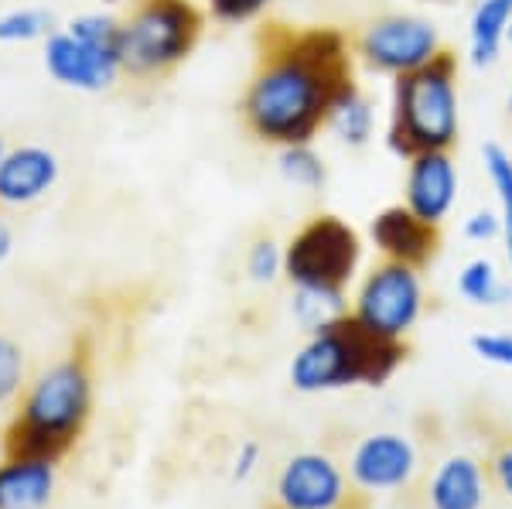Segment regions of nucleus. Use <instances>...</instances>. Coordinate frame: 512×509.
I'll list each match as a JSON object with an SVG mask.
<instances>
[{"mask_svg": "<svg viewBox=\"0 0 512 509\" xmlns=\"http://www.w3.org/2000/svg\"><path fill=\"white\" fill-rule=\"evenodd\" d=\"M253 79L239 100L246 130L263 144H315L338 96L355 82L352 38L321 28H270Z\"/></svg>", "mask_w": 512, "mask_h": 509, "instance_id": "obj_1", "label": "nucleus"}, {"mask_svg": "<svg viewBox=\"0 0 512 509\" xmlns=\"http://www.w3.org/2000/svg\"><path fill=\"white\" fill-rule=\"evenodd\" d=\"M407 342L386 339L345 311L332 325L308 335L291 359V387L297 393H328L345 387H383L407 363Z\"/></svg>", "mask_w": 512, "mask_h": 509, "instance_id": "obj_2", "label": "nucleus"}, {"mask_svg": "<svg viewBox=\"0 0 512 509\" xmlns=\"http://www.w3.org/2000/svg\"><path fill=\"white\" fill-rule=\"evenodd\" d=\"M93 414V373L86 359L65 356L41 369L21 393V410L7 455L59 458L79 441Z\"/></svg>", "mask_w": 512, "mask_h": 509, "instance_id": "obj_3", "label": "nucleus"}, {"mask_svg": "<svg viewBox=\"0 0 512 509\" xmlns=\"http://www.w3.org/2000/svg\"><path fill=\"white\" fill-rule=\"evenodd\" d=\"M461 137L458 55L444 48L417 72L393 79L386 147L410 161L427 151H451Z\"/></svg>", "mask_w": 512, "mask_h": 509, "instance_id": "obj_4", "label": "nucleus"}, {"mask_svg": "<svg viewBox=\"0 0 512 509\" xmlns=\"http://www.w3.org/2000/svg\"><path fill=\"white\" fill-rule=\"evenodd\" d=\"M202 31L205 18L192 0H140L123 18V76L140 82L168 76L195 52Z\"/></svg>", "mask_w": 512, "mask_h": 509, "instance_id": "obj_5", "label": "nucleus"}, {"mask_svg": "<svg viewBox=\"0 0 512 509\" xmlns=\"http://www.w3.org/2000/svg\"><path fill=\"white\" fill-rule=\"evenodd\" d=\"M362 236L345 219L321 212L311 216L284 246V277L294 287L345 291L359 270Z\"/></svg>", "mask_w": 512, "mask_h": 509, "instance_id": "obj_6", "label": "nucleus"}, {"mask_svg": "<svg viewBox=\"0 0 512 509\" xmlns=\"http://www.w3.org/2000/svg\"><path fill=\"white\" fill-rule=\"evenodd\" d=\"M444 52L431 21L417 14H383L352 35V55L379 76H407Z\"/></svg>", "mask_w": 512, "mask_h": 509, "instance_id": "obj_7", "label": "nucleus"}, {"mask_svg": "<svg viewBox=\"0 0 512 509\" xmlns=\"http://www.w3.org/2000/svg\"><path fill=\"white\" fill-rule=\"evenodd\" d=\"M352 315L366 328L386 335V339H407L410 328L424 315V284L420 270L383 260L362 277L355 291Z\"/></svg>", "mask_w": 512, "mask_h": 509, "instance_id": "obj_8", "label": "nucleus"}, {"mask_svg": "<svg viewBox=\"0 0 512 509\" xmlns=\"http://www.w3.org/2000/svg\"><path fill=\"white\" fill-rule=\"evenodd\" d=\"M274 499L277 509H349L352 479L325 451H301L280 469Z\"/></svg>", "mask_w": 512, "mask_h": 509, "instance_id": "obj_9", "label": "nucleus"}, {"mask_svg": "<svg viewBox=\"0 0 512 509\" xmlns=\"http://www.w3.org/2000/svg\"><path fill=\"white\" fill-rule=\"evenodd\" d=\"M41 65H45L48 79L65 89H76V93H106L123 76L117 55L99 52L65 28H55L41 41Z\"/></svg>", "mask_w": 512, "mask_h": 509, "instance_id": "obj_10", "label": "nucleus"}, {"mask_svg": "<svg viewBox=\"0 0 512 509\" xmlns=\"http://www.w3.org/2000/svg\"><path fill=\"white\" fill-rule=\"evenodd\" d=\"M414 472H417L414 445H410V438L393 431H379L362 438L349 458V479L362 492L400 489L414 479Z\"/></svg>", "mask_w": 512, "mask_h": 509, "instance_id": "obj_11", "label": "nucleus"}, {"mask_svg": "<svg viewBox=\"0 0 512 509\" xmlns=\"http://www.w3.org/2000/svg\"><path fill=\"white\" fill-rule=\"evenodd\" d=\"M62 178V161L45 144H14L0 158V209H28Z\"/></svg>", "mask_w": 512, "mask_h": 509, "instance_id": "obj_12", "label": "nucleus"}, {"mask_svg": "<svg viewBox=\"0 0 512 509\" xmlns=\"http://www.w3.org/2000/svg\"><path fill=\"white\" fill-rule=\"evenodd\" d=\"M369 236H373L376 250L383 253V260H396V264L417 270H424L441 250V226L420 219L403 202L376 212L369 223Z\"/></svg>", "mask_w": 512, "mask_h": 509, "instance_id": "obj_13", "label": "nucleus"}, {"mask_svg": "<svg viewBox=\"0 0 512 509\" xmlns=\"http://www.w3.org/2000/svg\"><path fill=\"white\" fill-rule=\"evenodd\" d=\"M458 202V168L451 151H427L407 161V182H403V205L420 219L441 226Z\"/></svg>", "mask_w": 512, "mask_h": 509, "instance_id": "obj_14", "label": "nucleus"}, {"mask_svg": "<svg viewBox=\"0 0 512 509\" xmlns=\"http://www.w3.org/2000/svg\"><path fill=\"white\" fill-rule=\"evenodd\" d=\"M59 489V458L7 455L0 462V509H45Z\"/></svg>", "mask_w": 512, "mask_h": 509, "instance_id": "obj_15", "label": "nucleus"}, {"mask_svg": "<svg viewBox=\"0 0 512 509\" xmlns=\"http://www.w3.org/2000/svg\"><path fill=\"white\" fill-rule=\"evenodd\" d=\"M431 509H482L485 503V469L472 455H451L434 472L427 489Z\"/></svg>", "mask_w": 512, "mask_h": 509, "instance_id": "obj_16", "label": "nucleus"}, {"mask_svg": "<svg viewBox=\"0 0 512 509\" xmlns=\"http://www.w3.org/2000/svg\"><path fill=\"white\" fill-rule=\"evenodd\" d=\"M512 24V0H478L468 18V59L475 69L499 62Z\"/></svg>", "mask_w": 512, "mask_h": 509, "instance_id": "obj_17", "label": "nucleus"}, {"mask_svg": "<svg viewBox=\"0 0 512 509\" xmlns=\"http://www.w3.org/2000/svg\"><path fill=\"white\" fill-rule=\"evenodd\" d=\"M325 130H332L338 141H342L345 147H355V151L373 141L376 113H373L369 96L359 89V82H352V86L338 96V103L332 106V117H328Z\"/></svg>", "mask_w": 512, "mask_h": 509, "instance_id": "obj_18", "label": "nucleus"}, {"mask_svg": "<svg viewBox=\"0 0 512 509\" xmlns=\"http://www.w3.org/2000/svg\"><path fill=\"white\" fill-rule=\"evenodd\" d=\"M482 164L495 188V199H499L502 240H506V260L512 267V154L499 141H489L482 144Z\"/></svg>", "mask_w": 512, "mask_h": 509, "instance_id": "obj_19", "label": "nucleus"}, {"mask_svg": "<svg viewBox=\"0 0 512 509\" xmlns=\"http://www.w3.org/2000/svg\"><path fill=\"white\" fill-rule=\"evenodd\" d=\"M294 322L304 332H318V328L332 325L335 318H342L349 305H345V291H321V287H294Z\"/></svg>", "mask_w": 512, "mask_h": 509, "instance_id": "obj_20", "label": "nucleus"}, {"mask_svg": "<svg viewBox=\"0 0 512 509\" xmlns=\"http://www.w3.org/2000/svg\"><path fill=\"white\" fill-rule=\"evenodd\" d=\"M458 291L465 301L482 308H495L502 305L506 298H512V287L502 281V274L495 270V264L489 257H475L472 264L461 267L458 274Z\"/></svg>", "mask_w": 512, "mask_h": 509, "instance_id": "obj_21", "label": "nucleus"}, {"mask_svg": "<svg viewBox=\"0 0 512 509\" xmlns=\"http://www.w3.org/2000/svg\"><path fill=\"white\" fill-rule=\"evenodd\" d=\"M277 171L287 185L304 188V192H318L328 182V168L315 151V144H291L277 147Z\"/></svg>", "mask_w": 512, "mask_h": 509, "instance_id": "obj_22", "label": "nucleus"}, {"mask_svg": "<svg viewBox=\"0 0 512 509\" xmlns=\"http://www.w3.org/2000/svg\"><path fill=\"white\" fill-rule=\"evenodd\" d=\"M55 31V14L48 7H11L0 14V45H31Z\"/></svg>", "mask_w": 512, "mask_h": 509, "instance_id": "obj_23", "label": "nucleus"}, {"mask_svg": "<svg viewBox=\"0 0 512 509\" xmlns=\"http://www.w3.org/2000/svg\"><path fill=\"white\" fill-rule=\"evenodd\" d=\"M28 390V356L14 335L0 332V410L14 407Z\"/></svg>", "mask_w": 512, "mask_h": 509, "instance_id": "obj_24", "label": "nucleus"}, {"mask_svg": "<svg viewBox=\"0 0 512 509\" xmlns=\"http://www.w3.org/2000/svg\"><path fill=\"white\" fill-rule=\"evenodd\" d=\"M65 31H69V35H76L79 41H86V45L99 48V52L117 55V59H120L123 21H120V18H113V14L86 11V14H79V18H72L69 24H65ZM120 65H123V62H120Z\"/></svg>", "mask_w": 512, "mask_h": 509, "instance_id": "obj_25", "label": "nucleus"}, {"mask_svg": "<svg viewBox=\"0 0 512 509\" xmlns=\"http://www.w3.org/2000/svg\"><path fill=\"white\" fill-rule=\"evenodd\" d=\"M246 274L256 284H274L280 274H284V246L277 240H256L250 250H246Z\"/></svg>", "mask_w": 512, "mask_h": 509, "instance_id": "obj_26", "label": "nucleus"}, {"mask_svg": "<svg viewBox=\"0 0 512 509\" xmlns=\"http://www.w3.org/2000/svg\"><path fill=\"white\" fill-rule=\"evenodd\" d=\"M274 0H209V11L219 24H246L256 21Z\"/></svg>", "mask_w": 512, "mask_h": 509, "instance_id": "obj_27", "label": "nucleus"}, {"mask_svg": "<svg viewBox=\"0 0 512 509\" xmlns=\"http://www.w3.org/2000/svg\"><path fill=\"white\" fill-rule=\"evenodd\" d=\"M472 352H475V356H482L485 363L512 369V335H506V332H478V335H472Z\"/></svg>", "mask_w": 512, "mask_h": 509, "instance_id": "obj_28", "label": "nucleus"}, {"mask_svg": "<svg viewBox=\"0 0 512 509\" xmlns=\"http://www.w3.org/2000/svg\"><path fill=\"white\" fill-rule=\"evenodd\" d=\"M461 233H465V240H472V243L499 240V236H502V219H499V212H489V209L472 212V216L465 219V226H461Z\"/></svg>", "mask_w": 512, "mask_h": 509, "instance_id": "obj_29", "label": "nucleus"}, {"mask_svg": "<svg viewBox=\"0 0 512 509\" xmlns=\"http://www.w3.org/2000/svg\"><path fill=\"white\" fill-rule=\"evenodd\" d=\"M489 475L495 486H499V492H506L512 499V438L499 441V445L489 451Z\"/></svg>", "mask_w": 512, "mask_h": 509, "instance_id": "obj_30", "label": "nucleus"}, {"mask_svg": "<svg viewBox=\"0 0 512 509\" xmlns=\"http://www.w3.org/2000/svg\"><path fill=\"white\" fill-rule=\"evenodd\" d=\"M260 455H263L260 441H243L239 451H236V458H233L229 479H233V482H246V479H250V475L256 472V465H260Z\"/></svg>", "mask_w": 512, "mask_h": 509, "instance_id": "obj_31", "label": "nucleus"}, {"mask_svg": "<svg viewBox=\"0 0 512 509\" xmlns=\"http://www.w3.org/2000/svg\"><path fill=\"white\" fill-rule=\"evenodd\" d=\"M14 253V229L0 216V264H7V257Z\"/></svg>", "mask_w": 512, "mask_h": 509, "instance_id": "obj_32", "label": "nucleus"}, {"mask_svg": "<svg viewBox=\"0 0 512 509\" xmlns=\"http://www.w3.org/2000/svg\"><path fill=\"white\" fill-rule=\"evenodd\" d=\"M7 458V445H4V438H0V462Z\"/></svg>", "mask_w": 512, "mask_h": 509, "instance_id": "obj_33", "label": "nucleus"}, {"mask_svg": "<svg viewBox=\"0 0 512 509\" xmlns=\"http://www.w3.org/2000/svg\"><path fill=\"white\" fill-rule=\"evenodd\" d=\"M506 110L512 113V86H509V93H506Z\"/></svg>", "mask_w": 512, "mask_h": 509, "instance_id": "obj_34", "label": "nucleus"}, {"mask_svg": "<svg viewBox=\"0 0 512 509\" xmlns=\"http://www.w3.org/2000/svg\"><path fill=\"white\" fill-rule=\"evenodd\" d=\"M4 151H7V141H4V134H0V158H4Z\"/></svg>", "mask_w": 512, "mask_h": 509, "instance_id": "obj_35", "label": "nucleus"}, {"mask_svg": "<svg viewBox=\"0 0 512 509\" xmlns=\"http://www.w3.org/2000/svg\"><path fill=\"white\" fill-rule=\"evenodd\" d=\"M506 41H509V45H512V24H509V35H506Z\"/></svg>", "mask_w": 512, "mask_h": 509, "instance_id": "obj_36", "label": "nucleus"}, {"mask_svg": "<svg viewBox=\"0 0 512 509\" xmlns=\"http://www.w3.org/2000/svg\"><path fill=\"white\" fill-rule=\"evenodd\" d=\"M110 4H117V0H110Z\"/></svg>", "mask_w": 512, "mask_h": 509, "instance_id": "obj_37", "label": "nucleus"}]
</instances>
